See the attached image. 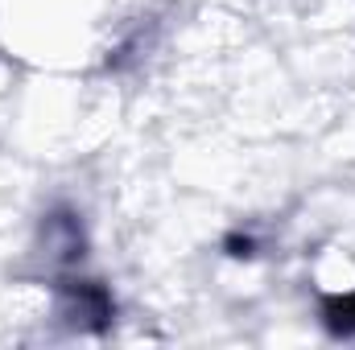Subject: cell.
<instances>
[{
    "label": "cell",
    "mask_w": 355,
    "mask_h": 350,
    "mask_svg": "<svg viewBox=\"0 0 355 350\" xmlns=\"http://www.w3.org/2000/svg\"><path fill=\"white\" fill-rule=\"evenodd\" d=\"M322 317L335 334H355V293L352 297H331L322 305Z\"/></svg>",
    "instance_id": "1"
}]
</instances>
